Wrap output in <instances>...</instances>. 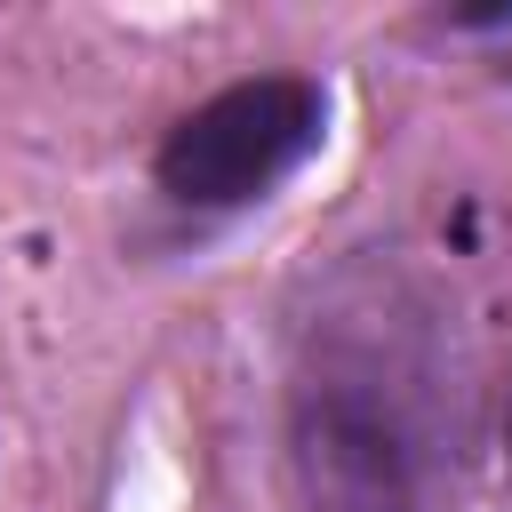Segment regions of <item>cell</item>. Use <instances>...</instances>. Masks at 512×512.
<instances>
[{"mask_svg":"<svg viewBox=\"0 0 512 512\" xmlns=\"http://www.w3.org/2000/svg\"><path fill=\"white\" fill-rule=\"evenodd\" d=\"M504 472H512V384H504Z\"/></svg>","mask_w":512,"mask_h":512,"instance_id":"3957f363","label":"cell"},{"mask_svg":"<svg viewBox=\"0 0 512 512\" xmlns=\"http://www.w3.org/2000/svg\"><path fill=\"white\" fill-rule=\"evenodd\" d=\"M288 480L304 512H416L424 432L392 368L368 352H328L288 400Z\"/></svg>","mask_w":512,"mask_h":512,"instance_id":"6da1fadb","label":"cell"},{"mask_svg":"<svg viewBox=\"0 0 512 512\" xmlns=\"http://www.w3.org/2000/svg\"><path fill=\"white\" fill-rule=\"evenodd\" d=\"M320 136H328V88L304 72H256L216 88L160 136L152 184L176 208H248L272 184H288L320 152Z\"/></svg>","mask_w":512,"mask_h":512,"instance_id":"7a4b0ae2","label":"cell"}]
</instances>
